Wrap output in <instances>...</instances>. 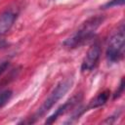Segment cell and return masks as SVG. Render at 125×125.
Masks as SVG:
<instances>
[{"label":"cell","instance_id":"obj_1","mask_svg":"<svg viewBox=\"0 0 125 125\" xmlns=\"http://www.w3.org/2000/svg\"><path fill=\"white\" fill-rule=\"evenodd\" d=\"M104 21V18L103 16H95L88 19L81 24L75 33L63 41V46L67 49H75L84 45L94 36L96 30Z\"/></svg>","mask_w":125,"mask_h":125},{"label":"cell","instance_id":"obj_2","mask_svg":"<svg viewBox=\"0 0 125 125\" xmlns=\"http://www.w3.org/2000/svg\"><path fill=\"white\" fill-rule=\"evenodd\" d=\"M73 84V79L71 77L65 78L59 82L57 86L53 89V91L50 93V95L47 97V99L44 101V103L41 104V106L36 110V112L30 117L29 120L24 121L22 123H35L38 119H40L43 115H45L71 88Z\"/></svg>","mask_w":125,"mask_h":125},{"label":"cell","instance_id":"obj_3","mask_svg":"<svg viewBox=\"0 0 125 125\" xmlns=\"http://www.w3.org/2000/svg\"><path fill=\"white\" fill-rule=\"evenodd\" d=\"M124 27L121 25V27L114 33L109 39L105 57L108 62L114 63L118 62L122 58L124 54Z\"/></svg>","mask_w":125,"mask_h":125},{"label":"cell","instance_id":"obj_4","mask_svg":"<svg viewBox=\"0 0 125 125\" xmlns=\"http://www.w3.org/2000/svg\"><path fill=\"white\" fill-rule=\"evenodd\" d=\"M102 54V48L98 41L94 42L90 48L88 49L86 56L83 59L81 64V71L82 72H90L92 71L99 63L100 58Z\"/></svg>","mask_w":125,"mask_h":125},{"label":"cell","instance_id":"obj_5","mask_svg":"<svg viewBox=\"0 0 125 125\" xmlns=\"http://www.w3.org/2000/svg\"><path fill=\"white\" fill-rule=\"evenodd\" d=\"M81 99H82V95L81 94H78V95L72 97L65 104H63L62 105H61L60 107H58V109H56V111L46 119L45 123L46 124H52V123H54L59 118V116L66 113L68 110H70L71 108H73L76 104H78V103L81 101Z\"/></svg>","mask_w":125,"mask_h":125},{"label":"cell","instance_id":"obj_6","mask_svg":"<svg viewBox=\"0 0 125 125\" xmlns=\"http://www.w3.org/2000/svg\"><path fill=\"white\" fill-rule=\"evenodd\" d=\"M18 14L13 10H6L0 15V40L9 32L17 20Z\"/></svg>","mask_w":125,"mask_h":125},{"label":"cell","instance_id":"obj_7","mask_svg":"<svg viewBox=\"0 0 125 125\" xmlns=\"http://www.w3.org/2000/svg\"><path fill=\"white\" fill-rule=\"evenodd\" d=\"M109 96H110V92L108 90H104L103 92H101L100 94H98L89 104L86 107H84V110L87 111L89 109H94V108H97V107H100L102 105H104L109 99Z\"/></svg>","mask_w":125,"mask_h":125},{"label":"cell","instance_id":"obj_8","mask_svg":"<svg viewBox=\"0 0 125 125\" xmlns=\"http://www.w3.org/2000/svg\"><path fill=\"white\" fill-rule=\"evenodd\" d=\"M12 96H13V92L9 89L0 91V108L5 106L10 102V100L12 99Z\"/></svg>","mask_w":125,"mask_h":125},{"label":"cell","instance_id":"obj_9","mask_svg":"<svg viewBox=\"0 0 125 125\" xmlns=\"http://www.w3.org/2000/svg\"><path fill=\"white\" fill-rule=\"evenodd\" d=\"M125 0H110L109 2L105 3L102 8L103 9H108L111 7H116V6H123Z\"/></svg>","mask_w":125,"mask_h":125},{"label":"cell","instance_id":"obj_10","mask_svg":"<svg viewBox=\"0 0 125 125\" xmlns=\"http://www.w3.org/2000/svg\"><path fill=\"white\" fill-rule=\"evenodd\" d=\"M123 91H124V79L121 78L120 84H119V86H118V89H117V90L115 91V93L113 94V99L115 100V99L119 98V97L123 94Z\"/></svg>","mask_w":125,"mask_h":125}]
</instances>
